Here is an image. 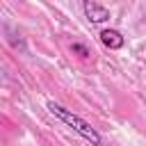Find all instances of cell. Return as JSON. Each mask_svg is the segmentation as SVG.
I'll return each instance as SVG.
<instances>
[{"instance_id":"cell-4","label":"cell","mask_w":146,"mask_h":146,"mask_svg":"<svg viewBox=\"0 0 146 146\" xmlns=\"http://www.w3.org/2000/svg\"><path fill=\"white\" fill-rule=\"evenodd\" d=\"M71 52H78V57H82V59H87V57L91 55L82 43H71Z\"/></svg>"},{"instance_id":"cell-3","label":"cell","mask_w":146,"mask_h":146,"mask_svg":"<svg viewBox=\"0 0 146 146\" xmlns=\"http://www.w3.org/2000/svg\"><path fill=\"white\" fill-rule=\"evenodd\" d=\"M100 43L110 50H119L123 46V36H121L119 30H103L100 32Z\"/></svg>"},{"instance_id":"cell-1","label":"cell","mask_w":146,"mask_h":146,"mask_svg":"<svg viewBox=\"0 0 146 146\" xmlns=\"http://www.w3.org/2000/svg\"><path fill=\"white\" fill-rule=\"evenodd\" d=\"M46 107H48V112L55 116V119H59L62 123H66L68 128H73L82 139H87L91 146H100V135H98V130L91 125V123H87L82 116H78V114H73L71 110H66V107H62L59 103H55V100H48L46 103Z\"/></svg>"},{"instance_id":"cell-2","label":"cell","mask_w":146,"mask_h":146,"mask_svg":"<svg viewBox=\"0 0 146 146\" xmlns=\"http://www.w3.org/2000/svg\"><path fill=\"white\" fill-rule=\"evenodd\" d=\"M82 9H84V14H87V18H89L91 23H105V21L110 18L107 7L98 5V2H82Z\"/></svg>"}]
</instances>
